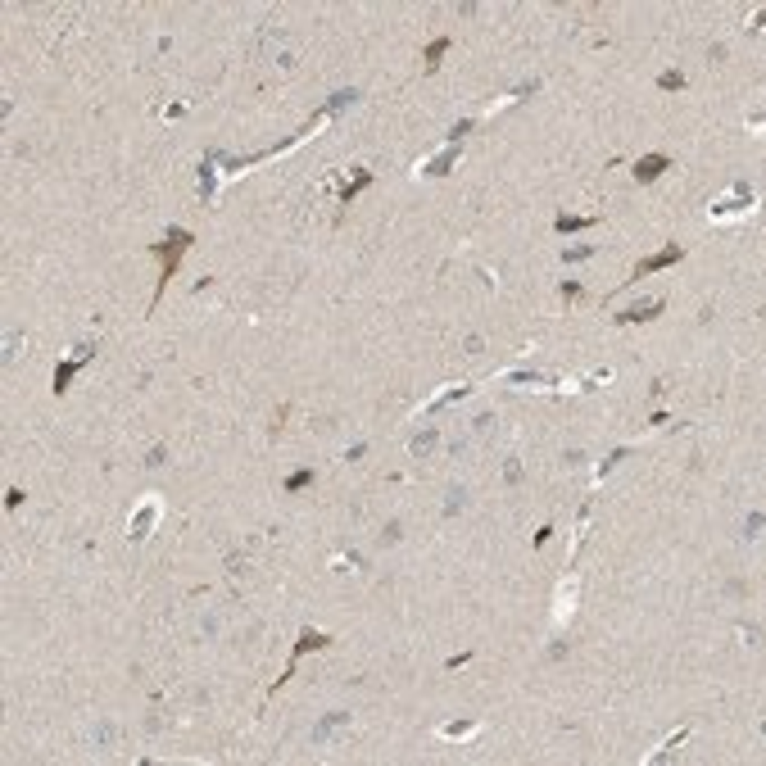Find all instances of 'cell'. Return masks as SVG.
<instances>
[{
	"instance_id": "obj_1",
	"label": "cell",
	"mask_w": 766,
	"mask_h": 766,
	"mask_svg": "<svg viewBox=\"0 0 766 766\" xmlns=\"http://www.w3.org/2000/svg\"><path fill=\"white\" fill-rule=\"evenodd\" d=\"M195 245V236L187 227H168V236L164 241H150V254L164 263V273H159V286H154V300H150V308H159V300H164V290H168V281L177 277V268H182V254H187Z\"/></svg>"
},
{
	"instance_id": "obj_2",
	"label": "cell",
	"mask_w": 766,
	"mask_h": 766,
	"mask_svg": "<svg viewBox=\"0 0 766 766\" xmlns=\"http://www.w3.org/2000/svg\"><path fill=\"white\" fill-rule=\"evenodd\" d=\"M752 204H757L752 187H748V182H735L721 200H712V222H730V218H739V214H748Z\"/></svg>"
},
{
	"instance_id": "obj_3",
	"label": "cell",
	"mask_w": 766,
	"mask_h": 766,
	"mask_svg": "<svg viewBox=\"0 0 766 766\" xmlns=\"http://www.w3.org/2000/svg\"><path fill=\"white\" fill-rule=\"evenodd\" d=\"M91 358H95V340H82V345H73V354H68L59 367H55V381H51V390H55V394H64V390L73 386V377H78L82 367L91 363Z\"/></svg>"
},
{
	"instance_id": "obj_4",
	"label": "cell",
	"mask_w": 766,
	"mask_h": 766,
	"mask_svg": "<svg viewBox=\"0 0 766 766\" xmlns=\"http://www.w3.org/2000/svg\"><path fill=\"white\" fill-rule=\"evenodd\" d=\"M159 513H164V503H159V494H145L141 499V508L132 513V522H127V540L137 545V540H145L154 530V522H159Z\"/></svg>"
},
{
	"instance_id": "obj_5",
	"label": "cell",
	"mask_w": 766,
	"mask_h": 766,
	"mask_svg": "<svg viewBox=\"0 0 766 766\" xmlns=\"http://www.w3.org/2000/svg\"><path fill=\"white\" fill-rule=\"evenodd\" d=\"M681 258H685V250H681V245H662V250H658V254H649V258H639V263H635V273H630V277H626V286H630V281H639V277H649V273H662V268H671V263H681Z\"/></svg>"
},
{
	"instance_id": "obj_6",
	"label": "cell",
	"mask_w": 766,
	"mask_h": 766,
	"mask_svg": "<svg viewBox=\"0 0 766 766\" xmlns=\"http://www.w3.org/2000/svg\"><path fill=\"white\" fill-rule=\"evenodd\" d=\"M327 644H331V635H322V630H313V626H308L304 635L295 639V653H290V662H286V676H277V685H286V681H290V676H295V666H300V658H304L308 649H327Z\"/></svg>"
},
{
	"instance_id": "obj_7",
	"label": "cell",
	"mask_w": 766,
	"mask_h": 766,
	"mask_svg": "<svg viewBox=\"0 0 766 766\" xmlns=\"http://www.w3.org/2000/svg\"><path fill=\"white\" fill-rule=\"evenodd\" d=\"M350 721H354L350 712H327L322 721L313 725V744H318V748H327V744H331V739H336V735H345V730H350Z\"/></svg>"
},
{
	"instance_id": "obj_8",
	"label": "cell",
	"mask_w": 766,
	"mask_h": 766,
	"mask_svg": "<svg viewBox=\"0 0 766 766\" xmlns=\"http://www.w3.org/2000/svg\"><path fill=\"white\" fill-rule=\"evenodd\" d=\"M222 159H227L222 150H209V154H204V164H200V200H204V204L214 200V187H218V164H222Z\"/></svg>"
},
{
	"instance_id": "obj_9",
	"label": "cell",
	"mask_w": 766,
	"mask_h": 766,
	"mask_svg": "<svg viewBox=\"0 0 766 766\" xmlns=\"http://www.w3.org/2000/svg\"><path fill=\"white\" fill-rule=\"evenodd\" d=\"M662 308H666V300H639V304H630L626 313H617V322H621V327H630V322H653Z\"/></svg>"
},
{
	"instance_id": "obj_10",
	"label": "cell",
	"mask_w": 766,
	"mask_h": 766,
	"mask_svg": "<svg viewBox=\"0 0 766 766\" xmlns=\"http://www.w3.org/2000/svg\"><path fill=\"white\" fill-rule=\"evenodd\" d=\"M666 168H671V159H666V154H639V164H635V182H639V187H649V182H658Z\"/></svg>"
},
{
	"instance_id": "obj_11",
	"label": "cell",
	"mask_w": 766,
	"mask_h": 766,
	"mask_svg": "<svg viewBox=\"0 0 766 766\" xmlns=\"http://www.w3.org/2000/svg\"><path fill=\"white\" fill-rule=\"evenodd\" d=\"M594 214H558L553 218V231H558V236H572V231H589L594 227Z\"/></svg>"
},
{
	"instance_id": "obj_12",
	"label": "cell",
	"mask_w": 766,
	"mask_h": 766,
	"mask_svg": "<svg viewBox=\"0 0 766 766\" xmlns=\"http://www.w3.org/2000/svg\"><path fill=\"white\" fill-rule=\"evenodd\" d=\"M453 164H458V145H444V150L431 159V164H422L417 172H426V177H444V172H449Z\"/></svg>"
},
{
	"instance_id": "obj_13",
	"label": "cell",
	"mask_w": 766,
	"mask_h": 766,
	"mask_svg": "<svg viewBox=\"0 0 766 766\" xmlns=\"http://www.w3.org/2000/svg\"><path fill=\"white\" fill-rule=\"evenodd\" d=\"M436 444H440V431L426 426V431H417V436L409 440V453H413V458H431V453H436Z\"/></svg>"
},
{
	"instance_id": "obj_14",
	"label": "cell",
	"mask_w": 766,
	"mask_h": 766,
	"mask_svg": "<svg viewBox=\"0 0 766 766\" xmlns=\"http://www.w3.org/2000/svg\"><path fill=\"white\" fill-rule=\"evenodd\" d=\"M467 390H472V386H463V381H458V386H444L440 394H431V399L422 404V413H436V409H444V404H453V399H463V394H467Z\"/></svg>"
},
{
	"instance_id": "obj_15",
	"label": "cell",
	"mask_w": 766,
	"mask_h": 766,
	"mask_svg": "<svg viewBox=\"0 0 766 766\" xmlns=\"http://www.w3.org/2000/svg\"><path fill=\"white\" fill-rule=\"evenodd\" d=\"M576 589H580V580L567 576L562 589H558V621H567V617H572V608H576Z\"/></svg>"
},
{
	"instance_id": "obj_16",
	"label": "cell",
	"mask_w": 766,
	"mask_h": 766,
	"mask_svg": "<svg viewBox=\"0 0 766 766\" xmlns=\"http://www.w3.org/2000/svg\"><path fill=\"white\" fill-rule=\"evenodd\" d=\"M363 187H372V172H367V168H354V177L345 182V191H340V204H354Z\"/></svg>"
},
{
	"instance_id": "obj_17",
	"label": "cell",
	"mask_w": 766,
	"mask_h": 766,
	"mask_svg": "<svg viewBox=\"0 0 766 766\" xmlns=\"http://www.w3.org/2000/svg\"><path fill=\"white\" fill-rule=\"evenodd\" d=\"M118 735H122V730H118L114 721H95V730H91V744H95V748H114V744H118Z\"/></svg>"
},
{
	"instance_id": "obj_18",
	"label": "cell",
	"mask_w": 766,
	"mask_h": 766,
	"mask_svg": "<svg viewBox=\"0 0 766 766\" xmlns=\"http://www.w3.org/2000/svg\"><path fill=\"white\" fill-rule=\"evenodd\" d=\"M535 91H540V78H530V82H522V86H513V91L503 95V100H494V105H490V114H494V109H503V105H513V100H526V95H535Z\"/></svg>"
},
{
	"instance_id": "obj_19",
	"label": "cell",
	"mask_w": 766,
	"mask_h": 766,
	"mask_svg": "<svg viewBox=\"0 0 766 766\" xmlns=\"http://www.w3.org/2000/svg\"><path fill=\"white\" fill-rule=\"evenodd\" d=\"M463 508H467V486H453L449 499H444V513H440V517H444V522H453V517H458Z\"/></svg>"
},
{
	"instance_id": "obj_20",
	"label": "cell",
	"mask_w": 766,
	"mask_h": 766,
	"mask_svg": "<svg viewBox=\"0 0 766 766\" xmlns=\"http://www.w3.org/2000/svg\"><path fill=\"white\" fill-rule=\"evenodd\" d=\"M350 105H358V91H354V86H345V91H331V100H327L322 109H327L331 118H336L340 109H350Z\"/></svg>"
},
{
	"instance_id": "obj_21",
	"label": "cell",
	"mask_w": 766,
	"mask_h": 766,
	"mask_svg": "<svg viewBox=\"0 0 766 766\" xmlns=\"http://www.w3.org/2000/svg\"><path fill=\"white\" fill-rule=\"evenodd\" d=\"M481 730L476 721H449V725H440V739H472Z\"/></svg>"
},
{
	"instance_id": "obj_22",
	"label": "cell",
	"mask_w": 766,
	"mask_h": 766,
	"mask_svg": "<svg viewBox=\"0 0 766 766\" xmlns=\"http://www.w3.org/2000/svg\"><path fill=\"white\" fill-rule=\"evenodd\" d=\"M444 55H449V36H436V41L426 46V73H436Z\"/></svg>"
},
{
	"instance_id": "obj_23",
	"label": "cell",
	"mask_w": 766,
	"mask_h": 766,
	"mask_svg": "<svg viewBox=\"0 0 766 766\" xmlns=\"http://www.w3.org/2000/svg\"><path fill=\"white\" fill-rule=\"evenodd\" d=\"M308 486H313V467H300V472L286 476V494H300V490H308Z\"/></svg>"
},
{
	"instance_id": "obj_24",
	"label": "cell",
	"mask_w": 766,
	"mask_h": 766,
	"mask_svg": "<svg viewBox=\"0 0 766 766\" xmlns=\"http://www.w3.org/2000/svg\"><path fill=\"white\" fill-rule=\"evenodd\" d=\"M585 258H594V245H567L562 250V263H585Z\"/></svg>"
},
{
	"instance_id": "obj_25",
	"label": "cell",
	"mask_w": 766,
	"mask_h": 766,
	"mask_svg": "<svg viewBox=\"0 0 766 766\" xmlns=\"http://www.w3.org/2000/svg\"><path fill=\"white\" fill-rule=\"evenodd\" d=\"M762 522H766V513H762V508H752V513H748V522H744V540H762Z\"/></svg>"
},
{
	"instance_id": "obj_26",
	"label": "cell",
	"mask_w": 766,
	"mask_h": 766,
	"mask_svg": "<svg viewBox=\"0 0 766 766\" xmlns=\"http://www.w3.org/2000/svg\"><path fill=\"white\" fill-rule=\"evenodd\" d=\"M658 86H662V91H681V86H685V73H681V68H666V73H658Z\"/></svg>"
},
{
	"instance_id": "obj_27",
	"label": "cell",
	"mask_w": 766,
	"mask_h": 766,
	"mask_svg": "<svg viewBox=\"0 0 766 766\" xmlns=\"http://www.w3.org/2000/svg\"><path fill=\"white\" fill-rule=\"evenodd\" d=\"M503 486H508V490L522 486V458H508V463H503Z\"/></svg>"
},
{
	"instance_id": "obj_28",
	"label": "cell",
	"mask_w": 766,
	"mask_h": 766,
	"mask_svg": "<svg viewBox=\"0 0 766 766\" xmlns=\"http://www.w3.org/2000/svg\"><path fill=\"white\" fill-rule=\"evenodd\" d=\"M626 453H630V449H626V444H621V449H612V453H608V458H603V463H599V472H594V476L603 481V476H608V472H612V467H617V463H621V458H626Z\"/></svg>"
},
{
	"instance_id": "obj_29",
	"label": "cell",
	"mask_w": 766,
	"mask_h": 766,
	"mask_svg": "<svg viewBox=\"0 0 766 766\" xmlns=\"http://www.w3.org/2000/svg\"><path fill=\"white\" fill-rule=\"evenodd\" d=\"M685 739H689V730H676V735H671V739H666V744H662L658 752H653V762H662V757H666V752H671L676 744H685Z\"/></svg>"
},
{
	"instance_id": "obj_30",
	"label": "cell",
	"mask_w": 766,
	"mask_h": 766,
	"mask_svg": "<svg viewBox=\"0 0 766 766\" xmlns=\"http://www.w3.org/2000/svg\"><path fill=\"white\" fill-rule=\"evenodd\" d=\"M168 463V444H154L150 453H145V467H164Z\"/></svg>"
},
{
	"instance_id": "obj_31",
	"label": "cell",
	"mask_w": 766,
	"mask_h": 766,
	"mask_svg": "<svg viewBox=\"0 0 766 766\" xmlns=\"http://www.w3.org/2000/svg\"><path fill=\"white\" fill-rule=\"evenodd\" d=\"M467 132H472V118H463V122H453V127H449V145H458V141L467 137Z\"/></svg>"
},
{
	"instance_id": "obj_32",
	"label": "cell",
	"mask_w": 766,
	"mask_h": 766,
	"mask_svg": "<svg viewBox=\"0 0 766 766\" xmlns=\"http://www.w3.org/2000/svg\"><path fill=\"white\" fill-rule=\"evenodd\" d=\"M399 530H404L399 522H390V526H386V530H381V535H377V545H381V549H386V545H394V540H399Z\"/></svg>"
},
{
	"instance_id": "obj_33",
	"label": "cell",
	"mask_w": 766,
	"mask_h": 766,
	"mask_svg": "<svg viewBox=\"0 0 766 766\" xmlns=\"http://www.w3.org/2000/svg\"><path fill=\"white\" fill-rule=\"evenodd\" d=\"M472 431H476V436H481V440H486V436H490V431H494V417H490V413H481V417H476V422H472Z\"/></svg>"
},
{
	"instance_id": "obj_34",
	"label": "cell",
	"mask_w": 766,
	"mask_h": 766,
	"mask_svg": "<svg viewBox=\"0 0 766 766\" xmlns=\"http://www.w3.org/2000/svg\"><path fill=\"white\" fill-rule=\"evenodd\" d=\"M580 290H585L580 281H562V300H580Z\"/></svg>"
},
{
	"instance_id": "obj_35",
	"label": "cell",
	"mask_w": 766,
	"mask_h": 766,
	"mask_svg": "<svg viewBox=\"0 0 766 766\" xmlns=\"http://www.w3.org/2000/svg\"><path fill=\"white\" fill-rule=\"evenodd\" d=\"M19 345H23L19 336H9V340H5V363H14V354H19Z\"/></svg>"
},
{
	"instance_id": "obj_36",
	"label": "cell",
	"mask_w": 766,
	"mask_h": 766,
	"mask_svg": "<svg viewBox=\"0 0 766 766\" xmlns=\"http://www.w3.org/2000/svg\"><path fill=\"white\" fill-rule=\"evenodd\" d=\"M549 535H553V526H540V530H535V549H545V545H549Z\"/></svg>"
},
{
	"instance_id": "obj_37",
	"label": "cell",
	"mask_w": 766,
	"mask_h": 766,
	"mask_svg": "<svg viewBox=\"0 0 766 766\" xmlns=\"http://www.w3.org/2000/svg\"><path fill=\"white\" fill-rule=\"evenodd\" d=\"M23 503V490H5V508H19Z\"/></svg>"
},
{
	"instance_id": "obj_38",
	"label": "cell",
	"mask_w": 766,
	"mask_h": 766,
	"mask_svg": "<svg viewBox=\"0 0 766 766\" xmlns=\"http://www.w3.org/2000/svg\"><path fill=\"white\" fill-rule=\"evenodd\" d=\"M467 662H472V653H458V658H449L444 666H449V671H458V666H467Z\"/></svg>"
},
{
	"instance_id": "obj_39",
	"label": "cell",
	"mask_w": 766,
	"mask_h": 766,
	"mask_svg": "<svg viewBox=\"0 0 766 766\" xmlns=\"http://www.w3.org/2000/svg\"><path fill=\"white\" fill-rule=\"evenodd\" d=\"M463 345H467V354H481V350H486V340H481V336H467Z\"/></svg>"
}]
</instances>
